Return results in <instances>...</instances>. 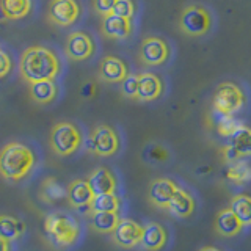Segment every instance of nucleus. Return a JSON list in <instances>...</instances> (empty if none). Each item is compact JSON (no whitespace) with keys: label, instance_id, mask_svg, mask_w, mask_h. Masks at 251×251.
I'll return each instance as SVG.
<instances>
[{"label":"nucleus","instance_id":"1","mask_svg":"<svg viewBox=\"0 0 251 251\" xmlns=\"http://www.w3.org/2000/svg\"><path fill=\"white\" fill-rule=\"evenodd\" d=\"M61 73L58 55L49 47L31 46L22 52L19 60V74L28 85L44 80H55Z\"/></svg>","mask_w":251,"mask_h":251},{"label":"nucleus","instance_id":"2","mask_svg":"<svg viewBox=\"0 0 251 251\" xmlns=\"http://www.w3.org/2000/svg\"><path fill=\"white\" fill-rule=\"evenodd\" d=\"M35 163V152L21 141H11L0 149V176L6 180L19 182L25 179Z\"/></svg>","mask_w":251,"mask_h":251},{"label":"nucleus","instance_id":"3","mask_svg":"<svg viewBox=\"0 0 251 251\" xmlns=\"http://www.w3.org/2000/svg\"><path fill=\"white\" fill-rule=\"evenodd\" d=\"M46 232L49 239L60 248L74 247L80 237V225L77 218L66 212H53L46 217Z\"/></svg>","mask_w":251,"mask_h":251},{"label":"nucleus","instance_id":"4","mask_svg":"<svg viewBox=\"0 0 251 251\" xmlns=\"http://www.w3.org/2000/svg\"><path fill=\"white\" fill-rule=\"evenodd\" d=\"M49 143L52 151L60 157L73 155L82 146V132L74 123H57L50 130Z\"/></svg>","mask_w":251,"mask_h":251},{"label":"nucleus","instance_id":"5","mask_svg":"<svg viewBox=\"0 0 251 251\" xmlns=\"http://www.w3.org/2000/svg\"><path fill=\"white\" fill-rule=\"evenodd\" d=\"M212 13L200 3L187 5L179 16V28L192 38H200L209 33L212 28Z\"/></svg>","mask_w":251,"mask_h":251},{"label":"nucleus","instance_id":"6","mask_svg":"<svg viewBox=\"0 0 251 251\" xmlns=\"http://www.w3.org/2000/svg\"><path fill=\"white\" fill-rule=\"evenodd\" d=\"M247 96L234 82H223L217 86L214 94V112L218 116L235 115L245 107Z\"/></svg>","mask_w":251,"mask_h":251},{"label":"nucleus","instance_id":"7","mask_svg":"<svg viewBox=\"0 0 251 251\" xmlns=\"http://www.w3.org/2000/svg\"><path fill=\"white\" fill-rule=\"evenodd\" d=\"M88 148L99 157H112L120 151V137L113 127L99 124L88 138Z\"/></svg>","mask_w":251,"mask_h":251},{"label":"nucleus","instance_id":"8","mask_svg":"<svg viewBox=\"0 0 251 251\" xmlns=\"http://www.w3.org/2000/svg\"><path fill=\"white\" fill-rule=\"evenodd\" d=\"M226 162L234 163L239 160H247L251 157V127L242 124L232 135L227 138V143L222 149Z\"/></svg>","mask_w":251,"mask_h":251},{"label":"nucleus","instance_id":"9","mask_svg":"<svg viewBox=\"0 0 251 251\" xmlns=\"http://www.w3.org/2000/svg\"><path fill=\"white\" fill-rule=\"evenodd\" d=\"M138 57L145 66H160L170 58V46L160 36H148L140 46Z\"/></svg>","mask_w":251,"mask_h":251},{"label":"nucleus","instance_id":"10","mask_svg":"<svg viewBox=\"0 0 251 251\" xmlns=\"http://www.w3.org/2000/svg\"><path fill=\"white\" fill-rule=\"evenodd\" d=\"M80 11L77 0H50L47 19L57 27H71L78 19Z\"/></svg>","mask_w":251,"mask_h":251},{"label":"nucleus","instance_id":"11","mask_svg":"<svg viewBox=\"0 0 251 251\" xmlns=\"http://www.w3.org/2000/svg\"><path fill=\"white\" fill-rule=\"evenodd\" d=\"M141 234H143V226L140 223L133 222L130 218H120V222L110 235H112L115 245L130 250L140 245Z\"/></svg>","mask_w":251,"mask_h":251},{"label":"nucleus","instance_id":"12","mask_svg":"<svg viewBox=\"0 0 251 251\" xmlns=\"http://www.w3.org/2000/svg\"><path fill=\"white\" fill-rule=\"evenodd\" d=\"M179 184L170 177H157L148 188V200L157 209H167L168 202L179 190Z\"/></svg>","mask_w":251,"mask_h":251},{"label":"nucleus","instance_id":"13","mask_svg":"<svg viewBox=\"0 0 251 251\" xmlns=\"http://www.w3.org/2000/svg\"><path fill=\"white\" fill-rule=\"evenodd\" d=\"M66 55L74 61H85L90 57H93L94 53V41L93 38L82 30H75L73 31L68 39H66V46H65Z\"/></svg>","mask_w":251,"mask_h":251},{"label":"nucleus","instance_id":"14","mask_svg":"<svg viewBox=\"0 0 251 251\" xmlns=\"http://www.w3.org/2000/svg\"><path fill=\"white\" fill-rule=\"evenodd\" d=\"M127 74V65L121 58L115 57V55H107L99 63L98 77L99 80L105 83H121Z\"/></svg>","mask_w":251,"mask_h":251},{"label":"nucleus","instance_id":"15","mask_svg":"<svg viewBox=\"0 0 251 251\" xmlns=\"http://www.w3.org/2000/svg\"><path fill=\"white\" fill-rule=\"evenodd\" d=\"M100 31L105 38L120 39L121 41V39H126L132 35L133 25L130 19H124L115 14H107V16H102Z\"/></svg>","mask_w":251,"mask_h":251},{"label":"nucleus","instance_id":"16","mask_svg":"<svg viewBox=\"0 0 251 251\" xmlns=\"http://www.w3.org/2000/svg\"><path fill=\"white\" fill-rule=\"evenodd\" d=\"M167 210L176 218H180V220L190 218L196 210L195 196L188 190H185V188H179L175 193V196L171 198V201L168 202Z\"/></svg>","mask_w":251,"mask_h":251},{"label":"nucleus","instance_id":"17","mask_svg":"<svg viewBox=\"0 0 251 251\" xmlns=\"http://www.w3.org/2000/svg\"><path fill=\"white\" fill-rule=\"evenodd\" d=\"M163 93L162 78L152 73H141L138 74V93L137 100L140 102H152L159 99Z\"/></svg>","mask_w":251,"mask_h":251},{"label":"nucleus","instance_id":"18","mask_svg":"<svg viewBox=\"0 0 251 251\" xmlns=\"http://www.w3.org/2000/svg\"><path fill=\"white\" fill-rule=\"evenodd\" d=\"M168 242V231L160 223H148L143 226L140 245L146 251H160L165 248Z\"/></svg>","mask_w":251,"mask_h":251},{"label":"nucleus","instance_id":"19","mask_svg":"<svg viewBox=\"0 0 251 251\" xmlns=\"http://www.w3.org/2000/svg\"><path fill=\"white\" fill-rule=\"evenodd\" d=\"M243 227L245 226L240 223V220L232 214L229 207L218 210V214L215 215L214 229L222 237H235V235L242 234Z\"/></svg>","mask_w":251,"mask_h":251},{"label":"nucleus","instance_id":"20","mask_svg":"<svg viewBox=\"0 0 251 251\" xmlns=\"http://www.w3.org/2000/svg\"><path fill=\"white\" fill-rule=\"evenodd\" d=\"M91 192L94 195H104V193H115L116 190V177L112 171L105 167H98L91 175L86 177Z\"/></svg>","mask_w":251,"mask_h":251},{"label":"nucleus","instance_id":"21","mask_svg":"<svg viewBox=\"0 0 251 251\" xmlns=\"http://www.w3.org/2000/svg\"><path fill=\"white\" fill-rule=\"evenodd\" d=\"M66 200L71 204V207L74 209H83V207H88L90 209V204L93 201V196L94 193L91 192V188L86 182V179H75L73 180L68 188H66Z\"/></svg>","mask_w":251,"mask_h":251},{"label":"nucleus","instance_id":"22","mask_svg":"<svg viewBox=\"0 0 251 251\" xmlns=\"http://www.w3.org/2000/svg\"><path fill=\"white\" fill-rule=\"evenodd\" d=\"M58 96V86L55 80H44L30 83V98L39 105H47Z\"/></svg>","mask_w":251,"mask_h":251},{"label":"nucleus","instance_id":"23","mask_svg":"<svg viewBox=\"0 0 251 251\" xmlns=\"http://www.w3.org/2000/svg\"><path fill=\"white\" fill-rule=\"evenodd\" d=\"M227 207L232 210V214L240 220L243 226H251V193H235Z\"/></svg>","mask_w":251,"mask_h":251},{"label":"nucleus","instance_id":"24","mask_svg":"<svg viewBox=\"0 0 251 251\" xmlns=\"http://www.w3.org/2000/svg\"><path fill=\"white\" fill-rule=\"evenodd\" d=\"M90 225L96 232L100 234H112L120 222L118 212H90Z\"/></svg>","mask_w":251,"mask_h":251},{"label":"nucleus","instance_id":"25","mask_svg":"<svg viewBox=\"0 0 251 251\" xmlns=\"http://www.w3.org/2000/svg\"><path fill=\"white\" fill-rule=\"evenodd\" d=\"M31 11V0H0V13L5 19L18 21Z\"/></svg>","mask_w":251,"mask_h":251},{"label":"nucleus","instance_id":"26","mask_svg":"<svg viewBox=\"0 0 251 251\" xmlns=\"http://www.w3.org/2000/svg\"><path fill=\"white\" fill-rule=\"evenodd\" d=\"M25 229L27 226L22 220L11 215H0V235L8 242L22 237Z\"/></svg>","mask_w":251,"mask_h":251},{"label":"nucleus","instance_id":"27","mask_svg":"<svg viewBox=\"0 0 251 251\" xmlns=\"http://www.w3.org/2000/svg\"><path fill=\"white\" fill-rule=\"evenodd\" d=\"M66 188L63 187L55 177H47L41 185V198L47 204H57L66 198Z\"/></svg>","mask_w":251,"mask_h":251},{"label":"nucleus","instance_id":"28","mask_svg":"<svg viewBox=\"0 0 251 251\" xmlns=\"http://www.w3.org/2000/svg\"><path fill=\"white\" fill-rule=\"evenodd\" d=\"M121 207V200L116 193L94 195L90 204V212H118Z\"/></svg>","mask_w":251,"mask_h":251},{"label":"nucleus","instance_id":"29","mask_svg":"<svg viewBox=\"0 0 251 251\" xmlns=\"http://www.w3.org/2000/svg\"><path fill=\"white\" fill-rule=\"evenodd\" d=\"M226 177L235 184H245L251 180V165L245 160L231 163L226 170Z\"/></svg>","mask_w":251,"mask_h":251},{"label":"nucleus","instance_id":"30","mask_svg":"<svg viewBox=\"0 0 251 251\" xmlns=\"http://www.w3.org/2000/svg\"><path fill=\"white\" fill-rule=\"evenodd\" d=\"M242 126L239 120H235L234 115H226V116H220V120L217 123V132L225 138H229L232 133L237 130Z\"/></svg>","mask_w":251,"mask_h":251},{"label":"nucleus","instance_id":"31","mask_svg":"<svg viewBox=\"0 0 251 251\" xmlns=\"http://www.w3.org/2000/svg\"><path fill=\"white\" fill-rule=\"evenodd\" d=\"M110 14H115V16H120V18L132 21V18L135 16V3H133L132 0H116Z\"/></svg>","mask_w":251,"mask_h":251},{"label":"nucleus","instance_id":"32","mask_svg":"<svg viewBox=\"0 0 251 251\" xmlns=\"http://www.w3.org/2000/svg\"><path fill=\"white\" fill-rule=\"evenodd\" d=\"M138 93V74H127L121 82V94L127 99H137Z\"/></svg>","mask_w":251,"mask_h":251},{"label":"nucleus","instance_id":"33","mask_svg":"<svg viewBox=\"0 0 251 251\" xmlns=\"http://www.w3.org/2000/svg\"><path fill=\"white\" fill-rule=\"evenodd\" d=\"M116 0H93V8L99 16H107L112 13Z\"/></svg>","mask_w":251,"mask_h":251},{"label":"nucleus","instance_id":"34","mask_svg":"<svg viewBox=\"0 0 251 251\" xmlns=\"http://www.w3.org/2000/svg\"><path fill=\"white\" fill-rule=\"evenodd\" d=\"M11 68H13L11 57L8 55V52L0 49V78H3V77H6L8 74H10Z\"/></svg>","mask_w":251,"mask_h":251},{"label":"nucleus","instance_id":"35","mask_svg":"<svg viewBox=\"0 0 251 251\" xmlns=\"http://www.w3.org/2000/svg\"><path fill=\"white\" fill-rule=\"evenodd\" d=\"M0 251H10V242L0 235Z\"/></svg>","mask_w":251,"mask_h":251},{"label":"nucleus","instance_id":"36","mask_svg":"<svg viewBox=\"0 0 251 251\" xmlns=\"http://www.w3.org/2000/svg\"><path fill=\"white\" fill-rule=\"evenodd\" d=\"M200 251H223V250H220V248H217V247H204V248H201Z\"/></svg>","mask_w":251,"mask_h":251}]
</instances>
